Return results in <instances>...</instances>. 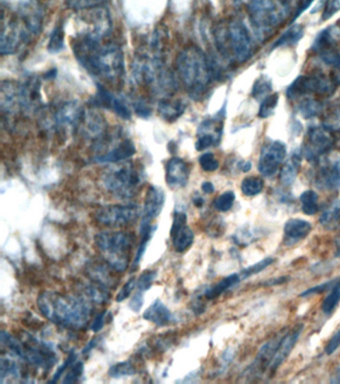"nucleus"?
<instances>
[{
  "instance_id": "obj_1",
  "label": "nucleus",
  "mask_w": 340,
  "mask_h": 384,
  "mask_svg": "<svg viewBox=\"0 0 340 384\" xmlns=\"http://www.w3.org/2000/svg\"><path fill=\"white\" fill-rule=\"evenodd\" d=\"M79 63L92 76L107 82L119 83L125 74L124 54L120 46L114 43L101 45V41L79 37L73 45Z\"/></svg>"
},
{
  "instance_id": "obj_2",
  "label": "nucleus",
  "mask_w": 340,
  "mask_h": 384,
  "mask_svg": "<svg viewBox=\"0 0 340 384\" xmlns=\"http://www.w3.org/2000/svg\"><path fill=\"white\" fill-rule=\"evenodd\" d=\"M37 306L46 319L67 328H81L91 315V306L84 298L43 291L37 298Z\"/></svg>"
},
{
  "instance_id": "obj_3",
  "label": "nucleus",
  "mask_w": 340,
  "mask_h": 384,
  "mask_svg": "<svg viewBox=\"0 0 340 384\" xmlns=\"http://www.w3.org/2000/svg\"><path fill=\"white\" fill-rule=\"evenodd\" d=\"M175 67L189 95L199 100L207 91L214 76L207 56L197 46H188L180 52Z\"/></svg>"
},
{
  "instance_id": "obj_4",
  "label": "nucleus",
  "mask_w": 340,
  "mask_h": 384,
  "mask_svg": "<svg viewBox=\"0 0 340 384\" xmlns=\"http://www.w3.org/2000/svg\"><path fill=\"white\" fill-rule=\"evenodd\" d=\"M103 185L108 192L121 199H132L139 190L142 173L133 162L112 163L103 173Z\"/></svg>"
},
{
  "instance_id": "obj_5",
  "label": "nucleus",
  "mask_w": 340,
  "mask_h": 384,
  "mask_svg": "<svg viewBox=\"0 0 340 384\" xmlns=\"http://www.w3.org/2000/svg\"><path fill=\"white\" fill-rule=\"evenodd\" d=\"M249 15L256 34L267 36L284 23L289 6L287 0H252Z\"/></svg>"
},
{
  "instance_id": "obj_6",
  "label": "nucleus",
  "mask_w": 340,
  "mask_h": 384,
  "mask_svg": "<svg viewBox=\"0 0 340 384\" xmlns=\"http://www.w3.org/2000/svg\"><path fill=\"white\" fill-rule=\"evenodd\" d=\"M134 236L124 231H102L95 236V243L109 267L123 272L129 265Z\"/></svg>"
},
{
  "instance_id": "obj_7",
  "label": "nucleus",
  "mask_w": 340,
  "mask_h": 384,
  "mask_svg": "<svg viewBox=\"0 0 340 384\" xmlns=\"http://www.w3.org/2000/svg\"><path fill=\"white\" fill-rule=\"evenodd\" d=\"M216 43L223 56L230 57L232 54L239 63H245L252 56V37L241 21H232L227 28L218 30Z\"/></svg>"
},
{
  "instance_id": "obj_8",
  "label": "nucleus",
  "mask_w": 340,
  "mask_h": 384,
  "mask_svg": "<svg viewBox=\"0 0 340 384\" xmlns=\"http://www.w3.org/2000/svg\"><path fill=\"white\" fill-rule=\"evenodd\" d=\"M337 89L335 81L324 74L302 76L296 78L289 89L287 94L289 100H295L306 96L315 95L330 96Z\"/></svg>"
},
{
  "instance_id": "obj_9",
  "label": "nucleus",
  "mask_w": 340,
  "mask_h": 384,
  "mask_svg": "<svg viewBox=\"0 0 340 384\" xmlns=\"http://www.w3.org/2000/svg\"><path fill=\"white\" fill-rule=\"evenodd\" d=\"M108 133L104 137L96 142V150L98 155L94 157V161L97 163H118L130 159L136 153V147L128 138L116 142Z\"/></svg>"
},
{
  "instance_id": "obj_10",
  "label": "nucleus",
  "mask_w": 340,
  "mask_h": 384,
  "mask_svg": "<svg viewBox=\"0 0 340 384\" xmlns=\"http://www.w3.org/2000/svg\"><path fill=\"white\" fill-rule=\"evenodd\" d=\"M332 131L326 126H311L307 131L304 153L311 162L319 161L335 146Z\"/></svg>"
},
{
  "instance_id": "obj_11",
  "label": "nucleus",
  "mask_w": 340,
  "mask_h": 384,
  "mask_svg": "<svg viewBox=\"0 0 340 384\" xmlns=\"http://www.w3.org/2000/svg\"><path fill=\"white\" fill-rule=\"evenodd\" d=\"M139 215L140 208L137 204H114L101 207L96 212L95 218L98 223L110 227H120L133 223Z\"/></svg>"
},
{
  "instance_id": "obj_12",
  "label": "nucleus",
  "mask_w": 340,
  "mask_h": 384,
  "mask_svg": "<svg viewBox=\"0 0 340 384\" xmlns=\"http://www.w3.org/2000/svg\"><path fill=\"white\" fill-rule=\"evenodd\" d=\"M85 10L87 14L81 19L83 23L86 24L87 28L81 32L78 36L88 37L94 41H102V38L106 37L111 32L112 21L108 10L101 6Z\"/></svg>"
},
{
  "instance_id": "obj_13",
  "label": "nucleus",
  "mask_w": 340,
  "mask_h": 384,
  "mask_svg": "<svg viewBox=\"0 0 340 384\" xmlns=\"http://www.w3.org/2000/svg\"><path fill=\"white\" fill-rule=\"evenodd\" d=\"M30 35L22 21L21 24L15 19H10L6 23L2 21L0 54L1 56L15 54L22 43L29 38Z\"/></svg>"
},
{
  "instance_id": "obj_14",
  "label": "nucleus",
  "mask_w": 340,
  "mask_h": 384,
  "mask_svg": "<svg viewBox=\"0 0 340 384\" xmlns=\"http://www.w3.org/2000/svg\"><path fill=\"white\" fill-rule=\"evenodd\" d=\"M287 157V146L276 140L263 149L258 160V170L265 177H271L278 172Z\"/></svg>"
},
{
  "instance_id": "obj_15",
  "label": "nucleus",
  "mask_w": 340,
  "mask_h": 384,
  "mask_svg": "<svg viewBox=\"0 0 340 384\" xmlns=\"http://www.w3.org/2000/svg\"><path fill=\"white\" fill-rule=\"evenodd\" d=\"M171 238L175 251L184 252L194 243L195 234L192 228L186 225V214L175 212L171 228Z\"/></svg>"
},
{
  "instance_id": "obj_16",
  "label": "nucleus",
  "mask_w": 340,
  "mask_h": 384,
  "mask_svg": "<svg viewBox=\"0 0 340 384\" xmlns=\"http://www.w3.org/2000/svg\"><path fill=\"white\" fill-rule=\"evenodd\" d=\"M24 361L32 365L43 370H49L56 362V355L51 348L37 340L32 339V343L23 344Z\"/></svg>"
},
{
  "instance_id": "obj_17",
  "label": "nucleus",
  "mask_w": 340,
  "mask_h": 384,
  "mask_svg": "<svg viewBox=\"0 0 340 384\" xmlns=\"http://www.w3.org/2000/svg\"><path fill=\"white\" fill-rule=\"evenodd\" d=\"M19 14L22 23L30 34H40L42 30L44 12L38 0H21Z\"/></svg>"
},
{
  "instance_id": "obj_18",
  "label": "nucleus",
  "mask_w": 340,
  "mask_h": 384,
  "mask_svg": "<svg viewBox=\"0 0 340 384\" xmlns=\"http://www.w3.org/2000/svg\"><path fill=\"white\" fill-rule=\"evenodd\" d=\"M78 127L81 135L94 142H98L107 135L106 120L94 109L83 111Z\"/></svg>"
},
{
  "instance_id": "obj_19",
  "label": "nucleus",
  "mask_w": 340,
  "mask_h": 384,
  "mask_svg": "<svg viewBox=\"0 0 340 384\" xmlns=\"http://www.w3.org/2000/svg\"><path fill=\"white\" fill-rule=\"evenodd\" d=\"M284 335H276V337L269 340V342H267V343L260 348L256 359L252 361L251 366L247 368V372L250 373L249 376H260L263 372L269 370L271 361H273L274 354H276V350H278V346H280Z\"/></svg>"
},
{
  "instance_id": "obj_20",
  "label": "nucleus",
  "mask_w": 340,
  "mask_h": 384,
  "mask_svg": "<svg viewBox=\"0 0 340 384\" xmlns=\"http://www.w3.org/2000/svg\"><path fill=\"white\" fill-rule=\"evenodd\" d=\"M315 183L320 190H333L340 186V155L326 159L320 164Z\"/></svg>"
},
{
  "instance_id": "obj_21",
  "label": "nucleus",
  "mask_w": 340,
  "mask_h": 384,
  "mask_svg": "<svg viewBox=\"0 0 340 384\" xmlns=\"http://www.w3.org/2000/svg\"><path fill=\"white\" fill-rule=\"evenodd\" d=\"M164 204V190L161 188H158V186H150L148 192H147L146 199H145L140 228L148 227V226L152 225L151 223L161 214L162 210H163Z\"/></svg>"
},
{
  "instance_id": "obj_22",
  "label": "nucleus",
  "mask_w": 340,
  "mask_h": 384,
  "mask_svg": "<svg viewBox=\"0 0 340 384\" xmlns=\"http://www.w3.org/2000/svg\"><path fill=\"white\" fill-rule=\"evenodd\" d=\"M190 177V168L185 160L173 157L166 166V182L171 188H185Z\"/></svg>"
},
{
  "instance_id": "obj_23",
  "label": "nucleus",
  "mask_w": 340,
  "mask_h": 384,
  "mask_svg": "<svg viewBox=\"0 0 340 384\" xmlns=\"http://www.w3.org/2000/svg\"><path fill=\"white\" fill-rule=\"evenodd\" d=\"M302 330H304V324H298L293 330L285 333L284 337H282V342H280V346H278V350H276V354H274L271 366H269V370H271V372H276V370H278V368L284 363L285 359L289 357L291 351H293V348L295 346L296 342H298V339H300Z\"/></svg>"
},
{
  "instance_id": "obj_24",
  "label": "nucleus",
  "mask_w": 340,
  "mask_h": 384,
  "mask_svg": "<svg viewBox=\"0 0 340 384\" xmlns=\"http://www.w3.org/2000/svg\"><path fill=\"white\" fill-rule=\"evenodd\" d=\"M40 81L36 78H27L21 85V109L27 113H33L40 107Z\"/></svg>"
},
{
  "instance_id": "obj_25",
  "label": "nucleus",
  "mask_w": 340,
  "mask_h": 384,
  "mask_svg": "<svg viewBox=\"0 0 340 384\" xmlns=\"http://www.w3.org/2000/svg\"><path fill=\"white\" fill-rule=\"evenodd\" d=\"M83 111L75 102L63 103L54 114L55 124L61 128H76L80 124Z\"/></svg>"
},
{
  "instance_id": "obj_26",
  "label": "nucleus",
  "mask_w": 340,
  "mask_h": 384,
  "mask_svg": "<svg viewBox=\"0 0 340 384\" xmlns=\"http://www.w3.org/2000/svg\"><path fill=\"white\" fill-rule=\"evenodd\" d=\"M0 106L3 113H14L21 109V85L13 81H2Z\"/></svg>"
},
{
  "instance_id": "obj_27",
  "label": "nucleus",
  "mask_w": 340,
  "mask_h": 384,
  "mask_svg": "<svg viewBox=\"0 0 340 384\" xmlns=\"http://www.w3.org/2000/svg\"><path fill=\"white\" fill-rule=\"evenodd\" d=\"M96 98H97L98 103L101 104V106L111 109L123 120H130L132 113L126 102L121 100L120 98L114 95L112 92L107 91L102 85L98 84V93Z\"/></svg>"
},
{
  "instance_id": "obj_28",
  "label": "nucleus",
  "mask_w": 340,
  "mask_h": 384,
  "mask_svg": "<svg viewBox=\"0 0 340 384\" xmlns=\"http://www.w3.org/2000/svg\"><path fill=\"white\" fill-rule=\"evenodd\" d=\"M311 223L304 219H289L285 223L284 227L285 245H293L306 238L311 234Z\"/></svg>"
},
{
  "instance_id": "obj_29",
  "label": "nucleus",
  "mask_w": 340,
  "mask_h": 384,
  "mask_svg": "<svg viewBox=\"0 0 340 384\" xmlns=\"http://www.w3.org/2000/svg\"><path fill=\"white\" fill-rule=\"evenodd\" d=\"M143 318L157 326H166L172 319V313L160 300H156L143 313Z\"/></svg>"
},
{
  "instance_id": "obj_30",
  "label": "nucleus",
  "mask_w": 340,
  "mask_h": 384,
  "mask_svg": "<svg viewBox=\"0 0 340 384\" xmlns=\"http://www.w3.org/2000/svg\"><path fill=\"white\" fill-rule=\"evenodd\" d=\"M185 103L179 100L162 98L158 104V113L167 122H175L185 113Z\"/></svg>"
},
{
  "instance_id": "obj_31",
  "label": "nucleus",
  "mask_w": 340,
  "mask_h": 384,
  "mask_svg": "<svg viewBox=\"0 0 340 384\" xmlns=\"http://www.w3.org/2000/svg\"><path fill=\"white\" fill-rule=\"evenodd\" d=\"M300 166V157L298 153H293L282 166L280 173V183L284 186L293 185L298 177Z\"/></svg>"
},
{
  "instance_id": "obj_32",
  "label": "nucleus",
  "mask_w": 340,
  "mask_h": 384,
  "mask_svg": "<svg viewBox=\"0 0 340 384\" xmlns=\"http://www.w3.org/2000/svg\"><path fill=\"white\" fill-rule=\"evenodd\" d=\"M304 28L300 24H293V26L285 30L284 34L280 35V38L274 43L271 48L284 47V46L295 45L300 43V39L304 37Z\"/></svg>"
},
{
  "instance_id": "obj_33",
  "label": "nucleus",
  "mask_w": 340,
  "mask_h": 384,
  "mask_svg": "<svg viewBox=\"0 0 340 384\" xmlns=\"http://www.w3.org/2000/svg\"><path fill=\"white\" fill-rule=\"evenodd\" d=\"M241 280L240 273L230 274V275L223 278L221 282L208 289L206 291L205 296L208 300H215L226 291H229L234 285L238 284L239 282H241Z\"/></svg>"
},
{
  "instance_id": "obj_34",
  "label": "nucleus",
  "mask_w": 340,
  "mask_h": 384,
  "mask_svg": "<svg viewBox=\"0 0 340 384\" xmlns=\"http://www.w3.org/2000/svg\"><path fill=\"white\" fill-rule=\"evenodd\" d=\"M157 225H150L148 227L140 228V234H141V240H140L139 247H138L137 252H136L135 258H134L133 263H132V271L137 269L141 262L143 256L146 252L148 243L150 242L151 239L153 238L156 230H157Z\"/></svg>"
},
{
  "instance_id": "obj_35",
  "label": "nucleus",
  "mask_w": 340,
  "mask_h": 384,
  "mask_svg": "<svg viewBox=\"0 0 340 384\" xmlns=\"http://www.w3.org/2000/svg\"><path fill=\"white\" fill-rule=\"evenodd\" d=\"M320 225L328 230L337 229L340 225V199L333 201L319 218Z\"/></svg>"
},
{
  "instance_id": "obj_36",
  "label": "nucleus",
  "mask_w": 340,
  "mask_h": 384,
  "mask_svg": "<svg viewBox=\"0 0 340 384\" xmlns=\"http://www.w3.org/2000/svg\"><path fill=\"white\" fill-rule=\"evenodd\" d=\"M298 111L300 115L306 120H311V118L317 117L320 113L324 111V105L319 100L311 98V96H306L300 100L298 104Z\"/></svg>"
},
{
  "instance_id": "obj_37",
  "label": "nucleus",
  "mask_w": 340,
  "mask_h": 384,
  "mask_svg": "<svg viewBox=\"0 0 340 384\" xmlns=\"http://www.w3.org/2000/svg\"><path fill=\"white\" fill-rule=\"evenodd\" d=\"M300 203L304 214L313 215L318 212V194L315 190H306L300 195Z\"/></svg>"
},
{
  "instance_id": "obj_38",
  "label": "nucleus",
  "mask_w": 340,
  "mask_h": 384,
  "mask_svg": "<svg viewBox=\"0 0 340 384\" xmlns=\"http://www.w3.org/2000/svg\"><path fill=\"white\" fill-rule=\"evenodd\" d=\"M6 355L1 359L0 363V376H1V383L6 376L17 377L19 376V366L15 361L14 357L16 355Z\"/></svg>"
},
{
  "instance_id": "obj_39",
  "label": "nucleus",
  "mask_w": 340,
  "mask_h": 384,
  "mask_svg": "<svg viewBox=\"0 0 340 384\" xmlns=\"http://www.w3.org/2000/svg\"><path fill=\"white\" fill-rule=\"evenodd\" d=\"M265 188V182L260 177H247L241 181V190L247 196H254L260 194Z\"/></svg>"
},
{
  "instance_id": "obj_40",
  "label": "nucleus",
  "mask_w": 340,
  "mask_h": 384,
  "mask_svg": "<svg viewBox=\"0 0 340 384\" xmlns=\"http://www.w3.org/2000/svg\"><path fill=\"white\" fill-rule=\"evenodd\" d=\"M136 372L137 370L133 363L127 361L114 364L109 368L108 374L113 379H120V377L131 376V375L136 374Z\"/></svg>"
},
{
  "instance_id": "obj_41",
  "label": "nucleus",
  "mask_w": 340,
  "mask_h": 384,
  "mask_svg": "<svg viewBox=\"0 0 340 384\" xmlns=\"http://www.w3.org/2000/svg\"><path fill=\"white\" fill-rule=\"evenodd\" d=\"M278 100H280L278 93L271 94V95L265 98L262 104H260V109H258V117L263 118V120L271 117L274 113L276 106H278Z\"/></svg>"
},
{
  "instance_id": "obj_42",
  "label": "nucleus",
  "mask_w": 340,
  "mask_h": 384,
  "mask_svg": "<svg viewBox=\"0 0 340 384\" xmlns=\"http://www.w3.org/2000/svg\"><path fill=\"white\" fill-rule=\"evenodd\" d=\"M63 47H64V32L61 26H57L52 32L47 48L51 54H58Z\"/></svg>"
},
{
  "instance_id": "obj_43",
  "label": "nucleus",
  "mask_w": 340,
  "mask_h": 384,
  "mask_svg": "<svg viewBox=\"0 0 340 384\" xmlns=\"http://www.w3.org/2000/svg\"><path fill=\"white\" fill-rule=\"evenodd\" d=\"M273 89L271 81L267 76H260L252 87V94L254 98H262L269 95V92Z\"/></svg>"
},
{
  "instance_id": "obj_44",
  "label": "nucleus",
  "mask_w": 340,
  "mask_h": 384,
  "mask_svg": "<svg viewBox=\"0 0 340 384\" xmlns=\"http://www.w3.org/2000/svg\"><path fill=\"white\" fill-rule=\"evenodd\" d=\"M274 262V260L273 258H267L258 261V262L254 263V264L240 272L241 280H247V278H251L252 275L260 273V272L265 271L267 267H269V265L273 264Z\"/></svg>"
},
{
  "instance_id": "obj_45",
  "label": "nucleus",
  "mask_w": 340,
  "mask_h": 384,
  "mask_svg": "<svg viewBox=\"0 0 340 384\" xmlns=\"http://www.w3.org/2000/svg\"><path fill=\"white\" fill-rule=\"evenodd\" d=\"M234 201H236V194L232 192H226L215 201L214 206L218 212H227L234 205Z\"/></svg>"
},
{
  "instance_id": "obj_46",
  "label": "nucleus",
  "mask_w": 340,
  "mask_h": 384,
  "mask_svg": "<svg viewBox=\"0 0 340 384\" xmlns=\"http://www.w3.org/2000/svg\"><path fill=\"white\" fill-rule=\"evenodd\" d=\"M157 278V271H146L143 272L141 275L137 280L136 283V289L138 291L141 293H146L147 291L151 289L153 282H155Z\"/></svg>"
},
{
  "instance_id": "obj_47",
  "label": "nucleus",
  "mask_w": 340,
  "mask_h": 384,
  "mask_svg": "<svg viewBox=\"0 0 340 384\" xmlns=\"http://www.w3.org/2000/svg\"><path fill=\"white\" fill-rule=\"evenodd\" d=\"M199 163L202 170L207 172H212L218 170L219 163L215 155L210 153H206L202 155L199 159Z\"/></svg>"
},
{
  "instance_id": "obj_48",
  "label": "nucleus",
  "mask_w": 340,
  "mask_h": 384,
  "mask_svg": "<svg viewBox=\"0 0 340 384\" xmlns=\"http://www.w3.org/2000/svg\"><path fill=\"white\" fill-rule=\"evenodd\" d=\"M234 241L238 243L239 245L241 247H245V245H250L252 241L256 240L258 238L256 232L252 231L251 229H247V228H241L238 232H236L234 236Z\"/></svg>"
},
{
  "instance_id": "obj_49",
  "label": "nucleus",
  "mask_w": 340,
  "mask_h": 384,
  "mask_svg": "<svg viewBox=\"0 0 340 384\" xmlns=\"http://www.w3.org/2000/svg\"><path fill=\"white\" fill-rule=\"evenodd\" d=\"M103 1L104 0H68L67 4L70 8L81 12V10L97 8Z\"/></svg>"
},
{
  "instance_id": "obj_50",
  "label": "nucleus",
  "mask_w": 340,
  "mask_h": 384,
  "mask_svg": "<svg viewBox=\"0 0 340 384\" xmlns=\"http://www.w3.org/2000/svg\"><path fill=\"white\" fill-rule=\"evenodd\" d=\"M83 372H84V364H83V362L81 361L75 362V363L72 364V365L70 366V370L69 372H67V374H66L63 383H76V381H78V379H80Z\"/></svg>"
},
{
  "instance_id": "obj_51",
  "label": "nucleus",
  "mask_w": 340,
  "mask_h": 384,
  "mask_svg": "<svg viewBox=\"0 0 340 384\" xmlns=\"http://www.w3.org/2000/svg\"><path fill=\"white\" fill-rule=\"evenodd\" d=\"M219 140V137L208 133H201L196 142V149L197 151H203L208 147L215 146L218 144Z\"/></svg>"
},
{
  "instance_id": "obj_52",
  "label": "nucleus",
  "mask_w": 340,
  "mask_h": 384,
  "mask_svg": "<svg viewBox=\"0 0 340 384\" xmlns=\"http://www.w3.org/2000/svg\"><path fill=\"white\" fill-rule=\"evenodd\" d=\"M136 283H137V280L134 278H130L128 282L125 283L119 293H118L117 296H116V302H122L126 300L131 295V293H133L134 289H136Z\"/></svg>"
},
{
  "instance_id": "obj_53",
  "label": "nucleus",
  "mask_w": 340,
  "mask_h": 384,
  "mask_svg": "<svg viewBox=\"0 0 340 384\" xmlns=\"http://www.w3.org/2000/svg\"><path fill=\"white\" fill-rule=\"evenodd\" d=\"M340 12V0H328L324 6V12H322V21H328L333 15Z\"/></svg>"
},
{
  "instance_id": "obj_54",
  "label": "nucleus",
  "mask_w": 340,
  "mask_h": 384,
  "mask_svg": "<svg viewBox=\"0 0 340 384\" xmlns=\"http://www.w3.org/2000/svg\"><path fill=\"white\" fill-rule=\"evenodd\" d=\"M75 352L70 353L69 357H67V359H66L64 363H63L62 365H61L60 368L57 370L56 373H55L54 374L53 379H51V383H57V381H59V379L62 376L63 373H64L65 370L72 365V363H73V361H75Z\"/></svg>"
},
{
  "instance_id": "obj_55",
  "label": "nucleus",
  "mask_w": 340,
  "mask_h": 384,
  "mask_svg": "<svg viewBox=\"0 0 340 384\" xmlns=\"http://www.w3.org/2000/svg\"><path fill=\"white\" fill-rule=\"evenodd\" d=\"M141 291H138L133 297L131 298L129 302V307L134 313H139L141 310L143 304H144V296H143Z\"/></svg>"
},
{
  "instance_id": "obj_56",
  "label": "nucleus",
  "mask_w": 340,
  "mask_h": 384,
  "mask_svg": "<svg viewBox=\"0 0 340 384\" xmlns=\"http://www.w3.org/2000/svg\"><path fill=\"white\" fill-rule=\"evenodd\" d=\"M339 348H340V328L339 330L331 337V339L329 340L328 346H326V354H333Z\"/></svg>"
},
{
  "instance_id": "obj_57",
  "label": "nucleus",
  "mask_w": 340,
  "mask_h": 384,
  "mask_svg": "<svg viewBox=\"0 0 340 384\" xmlns=\"http://www.w3.org/2000/svg\"><path fill=\"white\" fill-rule=\"evenodd\" d=\"M135 111L138 115L141 116V117H148L151 114V109L146 102H143V100H139V102H135Z\"/></svg>"
},
{
  "instance_id": "obj_58",
  "label": "nucleus",
  "mask_w": 340,
  "mask_h": 384,
  "mask_svg": "<svg viewBox=\"0 0 340 384\" xmlns=\"http://www.w3.org/2000/svg\"><path fill=\"white\" fill-rule=\"evenodd\" d=\"M105 317H106V313L103 311V313H99L97 317H95L91 326V329L93 332H99V331L103 328L105 324Z\"/></svg>"
},
{
  "instance_id": "obj_59",
  "label": "nucleus",
  "mask_w": 340,
  "mask_h": 384,
  "mask_svg": "<svg viewBox=\"0 0 340 384\" xmlns=\"http://www.w3.org/2000/svg\"><path fill=\"white\" fill-rule=\"evenodd\" d=\"M202 190L205 193H212L215 192V188L212 182H204L203 185H202Z\"/></svg>"
},
{
  "instance_id": "obj_60",
  "label": "nucleus",
  "mask_w": 340,
  "mask_h": 384,
  "mask_svg": "<svg viewBox=\"0 0 340 384\" xmlns=\"http://www.w3.org/2000/svg\"><path fill=\"white\" fill-rule=\"evenodd\" d=\"M240 168L241 171H243V172H247V171L251 170L252 163L250 161L241 162Z\"/></svg>"
},
{
  "instance_id": "obj_61",
  "label": "nucleus",
  "mask_w": 340,
  "mask_h": 384,
  "mask_svg": "<svg viewBox=\"0 0 340 384\" xmlns=\"http://www.w3.org/2000/svg\"><path fill=\"white\" fill-rule=\"evenodd\" d=\"M95 343H96V339L91 340V341H90L89 343H88L86 348H85L84 350H83V354H86V353L89 352V351L91 350L92 348H94V346H95Z\"/></svg>"
},
{
  "instance_id": "obj_62",
  "label": "nucleus",
  "mask_w": 340,
  "mask_h": 384,
  "mask_svg": "<svg viewBox=\"0 0 340 384\" xmlns=\"http://www.w3.org/2000/svg\"><path fill=\"white\" fill-rule=\"evenodd\" d=\"M331 381L335 383H340V366L339 368H337L335 374L333 375V379Z\"/></svg>"
},
{
  "instance_id": "obj_63",
  "label": "nucleus",
  "mask_w": 340,
  "mask_h": 384,
  "mask_svg": "<svg viewBox=\"0 0 340 384\" xmlns=\"http://www.w3.org/2000/svg\"><path fill=\"white\" fill-rule=\"evenodd\" d=\"M337 253H335V256H337V258H340V240L339 241V243H337Z\"/></svg>"
},
{
  "instance_id": "obj_64",
  "label": "nucleus",
  "mask_w": 340,
  "mask_h": 384,
  "mask_svg": "<svg viewBox=\"0 0 340 384\" xmlns=\"http://www.w3.org/2000/svg\"><path fill=\"white\" fill-rule=\"evenodd\" d=\"M339 148H340V142H339Z\"/></svg>"
}]
</instances>
